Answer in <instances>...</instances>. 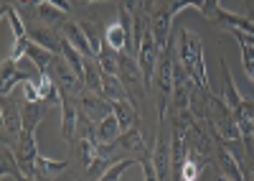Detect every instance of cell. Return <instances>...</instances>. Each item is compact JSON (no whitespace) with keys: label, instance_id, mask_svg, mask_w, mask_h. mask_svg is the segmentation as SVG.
Returning a JSON list of instances; mask_svg holds the SVG:
<instances>
[{"label":"cell","instance_id":"1","mask_svg":"<svg viewBox=\"0 0 254 181\" xmlns=\"http://www.w3.org/2000/svg\"><path fill=\"white\" fill-rule=\"evenodd\" d=\"M178 62L198 82L201 90H211L208 74H206V62H203L201 38H198V33H193L190 28H181V33H178Z\"/></svg>","mask_w":254,"mask_h":181},{"label":"cell","instance_id":"2","mask_svg":"<svg viewBox=\"0 0 254 181\" xmlns=\"http://www.w3.org/2000/svg\"><path fill=\"white\" fill-rule=\"evenodd\" d=\"M155 92H158V120H165L173 97V38L160 54V62L155 69Z\"/></svg>","mask_w":254,"mask_h":181},{"label":"cell","instance_id":"3","mask_svg":"<svg viewBox=\"0 0 254 181\" xmlns=\"http://www.w3.org/2000/svg\"><path fill=\"white\" fill-rule=\"evenodd\" d=\"M160 54H163V49H160L158 41H155L153 28H147L145 36H142L140 51H137V64H140V72H142V90H145V92H153V74H155V69H158Z\"/></svg>","mask_w":254,"mask_h":181},{"label":"cell","instance_id":"4","mask_svg":"<svg viewBox=\"0 0 254 181\" xmlns=\"http://www.w3.org/2000/svg\"><path fill=\"white\" fill-rule=\"evenodd\" d=\"M15 158H18L20 169H23L26 179H38V166H36V158H38V151H36V130H20Z\"/></svg>","mask_w":254,"mask_h":181},{"label":"cell","instance_id":"5","mask_svg":"<svg viewBox=\"0 0 254 181\" xmlns=\"http://www.w3.org/2000/svg\"><path fill=\"white\" fill-rule=\"evenodd\" d=\"M49 77L59 85L61 92H71V94H74V92L81 87V79L76 77V72L71 69V64L66 62V56H64V54H56V56H54V62H51V67H49Z\"/></svg>","mask_w":254,"mask_h":181},{"label":"cell","instance_id":"6","mask_svg":"<svg viewBox=\"0 0 254 181\" xmlns=\"http://www.w3.org/2000/svg\"><path fill=\"white\" fill-rule=\"evenodd\" d=\"M208 23L214 28H221V31H244V33H254V21L249 15H237V13H229V10H214V15L208 18Z\"/></svg>","mask_w":254,"mask_h":181},{"label":"cell","instance_id":"7","mask_svg":"<svg viewBox=\"0 0 254 181\" xmlns=\"http://www.w3.org/2000/svg\"><path fill=\"white\" fill-rule=\"evenodd\" d=\"M171 23H173V8H171V3L155 8V13L150 15V28H153V36H155V41H158L160 49H165L168 41H171Z\"/></svg>","mask_w":254,"mask_h":181},{"label":"cell","instance_id":"8","mask_svg":"<svg viewBox=\"0 0 254 181\" xmlns=\"http://www.w3.org/2000/svg\"><path fill=\"white\" fill-rule=\"evenodd\" d=\"M79 107H81L84 115L92 120V123H99L102 117H107L112 112V102H107L102 94H94L89 90L79 94Z\"/></svg>","mask_w":254,"mask_h":181},{"label":"cell","instance_id":"9","mask_svg":"<svg viewBox=\"0 0 254 181\" xmlns=\"http://www.w3.org/2000/svg\"><path fill=\"white\" fill-rule=\"evenodd\" d=\"M171 164H173V151H171V143L163 133H158V140H155V148H153V166H155V176L160 181L171 179Z\"/></svg>","mask_w":254,"mask_h":181},{"label":"cell","instance_id":"10","mask_svg":"<svg viewBox=\"0 0 254 181\" xmlns=\"http://www.w3.org/2000/svg\"><path fill=\"white\" fill-rule=\"evenodd\" d=\"M208 164H211V156H206V153H201V151H196V148L188 146L186 158H183V164H181V169H178V179H186V181L198 179L201 171H203Z\"/></svg>","mask_w":254,"mask_h":181},{"label":"cell","instance_id":"11","mask_svg":"<svg viewBox=\"0 0 254 181\" xmlns=\"http://www.w3.org/2000/svg\"><path fill=\"white\" fill-rule=\"evenodd\" d=\"M216 164L221 169V179H231V181H244V171L239 166V161L234 158V153H231L224 143H219L216 140Z\"/></svg>","mask_w":254,"mask_h":181},{"label":"cell","instance_id":"12","mask_svg":"<svg viewBox=\"0 0 254 181\" xmlns=\"http://www.w3.org/2000/svg\"><path fill=\"white\" fill-rule=\"evenodd\" d=\"M61 135L71 143L76 135V107L71 102V92H61Z\"/></svg>","mask_w":254,"mask_h":181},{"label":"cell","instance_id":"13","mask_svg":"<svg viewBox=\"0 0 254 181\" xmlns=\"http://www.w3.org/2000/svg\"><path fill=\"white\" fill-rule=\"evenodd\" d=\"M107 102H120V99H132L130 90L125 87V82H120L117 74H107L102 72V92H99Z\"/></svg>","mask_w":254,"mask_h":181},{"label":"cell","instance_id":"14","mask_svg":"<svg viewBox=\"0 0 254 181\" xmlns=\"http://www.w3.org/2000/svg\"><path fill=\"white\" fill-rule=\"evenodd\" d=\"M0 110H3V128L5 133L10 135H20V130H23V115H20V110L15 107L13 97H3V105H0Z\"/></svg>","mask_w":254,"mask_h":181},{"label":"cell","instance_id":"15","mask_svg":"<svg viewBox=\"0 0 254 181\" xmlns=\"http://www.w3.org/2000/svg\"><path fill=\"white\" fill-rule=\"evenodd\" d=\"M61 33H64V38L74 46V49H79L84 56H94V51H92V46H89V38L84 36V31H81V26L79 23H71V21H66L61 26Z\"/></svg>","mask_w":254,"mask_h":181},{"label":"cell","instance_id":"16","mask_svg":"<svg viewBox=\"0 0 254 181\" xmlns=\"http://www.w3.org/2000/svg\"><path fill=\"white\" fill-rule=\"evenodd\" d=\"M115 143H117V148H122V151H132V153H137L140 158L153 153V151H147V146H145V140H142V135H140L137 128H130V130L120 133V138L115 140Z\"/></svg>","mask_w":254,"mask_h":181},{"label":"cell","instance_id":"17","mask_svg":"<svg viewBox=\"0 0 254 181\" xmlns=\"http://www.w3.org/2000/svg\"><path fill=\"white\" fill-rule=\"evenodd\" d=\"M112 112H115V117L120 120L122 133L130 130V128H135V123L140 120V110H137V105H130V99H120V102H112Z\"/></svg>","mask_w":254,"mask_h":181},{"label":"cell","instance_id":"18","mask_svg":"<svg viewBox=\"0 0 254 181\" xmlns=\"http://www.w3.org/2000/svg\"><path fill=\"white\" fill-rule=\"evenodd\" d=\"M28 36L33 38L38 46H44V49H49L54 54H61L64 51V36H59L56 28H33Z\"/></svg>","mask_w":254,"mask_h":181},{"label":"cell","instance_id":"19","mask_svg":"<svg viewBox=\"0 0 254 181\" xmlns=\"http://www.w3.org/2000/svg\"><path fill=\"white\" fill-rule=\"evenodd\" d=\"M94 130H97V140H99V143H115V140L120 138V133H122L120 120L115 117V112H110L107 117H102Z\"/></svg>","mask_w":254,"mask_h":181},{"label":"cell","instance_id":"20","mask_svg":"<svg viewBox=\"0 0 254 181\" xmlns=\"http://www.w3.org/2000/svg\"><path fill=\"white\" fill-rule=\"evenodd\" d=\"M36 15L41 18V21H46L51 28H61L64 23H66V21H64V18H66V10H61V8L46 3V0L36 5Z\"/></svg>","mask_w":254,"mask_h":181},{"label":"cell","instance_id":"21","mask_svg":"<svg viewBox=\"0 0 254 181\" xmlns=\"http://www.w3.org/2000/svg\"><path fill=\"white\" fill-rule=\"evenodd\" d=\"M0 156H3V171H0V176H3V179H15V181L26 179V174H23V169H20L15 153H10L8 143H3V148H0Z\"/></svg>","mask_w":254,"mask_h":181},{"label":"cell","instance_id":"22","mask_svg":"<svg viewBox=\"0 0 254 181\" xmlns=\"http://www.w3.org/2000/svg\"><path fill=\"white\" fill-rule=\"evenodd\" d=\"M97 64L107 74H120V51H115L107 41L102 44V51L97 54Z\"/></svg>","mask_w":254,"mask_h":181},{"label":"cell","instance_id":"23","mask_svg":"<svg viewBox=\"0 0 254 181\" xmlns=\"http://www.w3.org/2000/svg\"><path fill=\"white\" fill-rule=\"evenodd\" d=\"M92 59L94 56L84 59V87H87L89 92H94V94H99L102 92V69H99V64L92 62Z\"/></svg>","mask_w":254,"mask_h":181},{"label":"cell","instance_id":"24","mask_svg":"<svg viewBox=\"0 0 254 181\" xmlns=\"http://www.w3.org/2000/svg\"><path fill=\"white\" fill-rule=\"evenodd\" d=\"M79 26H81L84 36L89 38V46H92V51H94V59H97V54L102 51V44H104V38H102V33H99V23L94 21V15H92V18H81V21H79Z\"/></svg>","mask_w":254,"mask_h":181},{"label":"cell","instance_id":"25","mask_svg":"<svg viewBox=\"0 0 254 181\" xmlns=\"http://www.w3.org/2000/svg\"><path fill=\"white\" fill-rule=\"evenodd\" d=\"M38 92H41V102H46V105H51V107H61V90H59V85L54 82L49 74L41 79Z\"/></svg>","mask_w":254,"mask_h":181},{"label":"cell","instance_id":"26","mask_svg":"<svg viewBox=\"0 0 254 181\" xmlns=\"http://www.w3.org/2000/svg\"><path fill=\"white\" fill-rule=\"evenodd\" d=\"M104 41H107L115 51H125L127 49V41H130V36H127V28L122 26V21H115L107 33H104Z\"/></svg>","mask_w":254,"mask_h":181},{"label":"cell","instance_id":"27","mask_svg":"<svg viewBox=\"0 0 254 181\" xmlns=\"http://www.w3.org/2000/svg\"><path fill=\"white\" fill-rule=\"evenodd\" d=\"M44 107H41V102H31V99H26V105L20 107V115H23V130H36L41 117H44Z\"/></svg>","mask_w":254,"mask_h":181},{"label":"cell","instance_id":"28","mask_svg":"<svg viewBox=\"0 0 254 181\" xmlns=\"http://www.w3.org/2000/svg\"><path fill=\"white\" fill-rule=\"evenodd\" d=\"M69 164H71L69 158H66V161H51V158H44V156L38 153V158H36V166H38V179L56 176V174H61V171H66V169H69Z\"/></svg>","mask_w":254,"mask_h":181},{"label":"cell","instance_id":"29","mask_svg":"<svg viewBox=\"0 0 254 181\" xmlns=\"http://www.w3.org/2000/svg\"><path fill=\"white\" fill-rule=\"evenodd\" d=\"M31 59H33V62H36V67L41 69V74H49V67H51V62H54V51H49V49H44V46H38V44H31L28 46V51H26Z\"/></svg>","mask_w":254,"mask_h":181},{"label":"cell","instance_id":"30","mask_svg":"<svg viewBox=\"0 0 254 181\" xmlns=\"http://www.w3.org/2000/svg\"><path fill=\"white\" fill-rule=\"evenodd\" d=\"M3 15L8 18V23H10V31H13V38H15V41H18V38H26V36H28V31H26V26H23V21H20V15H18L15 8L3 5Z\"/></svg>","mask_w":254,"mask_h":181},{"label":"cell","instance_id":"31","mask_svg":"<svg viewBox=\"0 0 254 181\" xmlns=\"http://www.w3.org/2000/svg\"><path fill=\"white\" fill-rule=\"evenodd\" d=\"M130 166H140V161H135V158H122V161H117L115 166H110L107 171H104L102 181H117V179H122V174L130 169Z\"/></svg>","mask_w":254,"mask_h":181},{"label":"cell","instance_id":"32","mask_svg":"<svg viewBox=\"0 0 254 181\" xmlns=\"http://www.w3.org/2000/svg\"><path fill=\"white\" fill-rule=\"evenodd\" d=\"M110 166H112L110 156H102V153H99V156L92 161V164L87 166V171H84V174H87L89 179H102V176H104V171H107Z\"/></svg>","mask_w":254,"mask_h":181},{"label":"cell","instance_id":"33","mask_svg":"<svg viewBox=\"0 0 254 181\" xmlns=\"http://www.w3.org/2000/svg\"><path fill=\"white\" fill-rule=\"evenodd\" d=\"M26 79H33V77H31L28 72H23V69H15L10 77H5V79H3V85H0V94H3V97H5V94H10V92H13V87H15L18 82H26Z\"/></svg>","mask_w":254,"mask_h":181},{"label":"cell","instance_id":"34","mask_svg":"<svg viewBox=\"0 0 254 181\" xmlns=\"http://www.w3.org/2000/svg\"><path fill=\"white\" fill-rule=\"evenodd\" d=\"M242 46V64H244V72L247 77L252 79V85H254V46L249 44H239Z\"/></svg>","mask_w":254,"mask_h":181},{"label":"cell","instance_id":"35","mask_svg":"<svg viewBox=\"0 0 254 181\" xmlns=\"http://www.w3.org/2000/svg\"><path fill=\"white\" fill-rule=\"evenodd\" d=\"M214 10H219V0H206V3H203V8H201V13H203L206 18H211V15H214Z\"/></svg>","mask_w":254,"mask_h":181},{"label":"cell","instance_id":"36","mask_svg":"<svg viewBox=\"0 0 254 181\" xmlns=\"http://www.w3.org/2000/svg\"><path fill=\"white\" fill-rule=\"evenodd\" d=\"M46 3H51V5H56V8H61V10L71 13V3H69V0H46Z\"/></svg>","mask_w":254,"mask_h":181},{"label":"cell","instance_id":"37","mask_svg":"<svg viewBox=\"0 0 254 181\" xmlns=\"http://www.w3.org/2000/svg\"><path fill=\"white\" fill-rule=\"evenodd\" d=\"M23 3H28V5H38V3H44V0H23Z\"/></svg>","mask_w":254,"mask_h":181},{"label":"cell","instance_id":"38","mask_svg":"<svg viewBox=\"0 0 254 181\" xmlns=\"http://www.w3.org/2000/svg\"><path fill=\"white\" fill-rule=\"evenodd\" d=\"M147 5H150V0H142V8L147 10Z\"/></svg>","mask_w":254,"mask_h":181},{"label":"cell","instance_id":"39","mask_svg":"<svg viewBox=\"0 0 254 181\" xmlns=\"http://www.w3.org/2000/svg\"><path fill=\"white\" fill-rule=\"evenodd\" d=\"M87 3H107V0H87Z\"/></svg>","mask_w":254,"mask_h":181}]
</instances>
